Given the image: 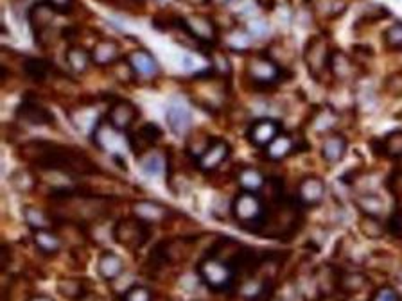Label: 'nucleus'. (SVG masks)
I'll return each mask as SVG.
<instances>
[{
	"label": "nucleus",
	"mask_w": 402,
	"mask_h": 301,
	"mask_svg": "<svg viewBox=\"0 0 402 301\" xmlns=\"http://www.w3.org/2000/svg\"><path fill=\"white\" fill-rule=\"evenodd\" d=\"M29 150V160L36 161L41 167L63 172H96V167L87 156L70 147L56 144H31L25 147Z\"/></svg>",
	"instance_id": "nucleus-1"
},
{
	"label": "nucleus",
	"mask_w": 402,
	"mask_h": 301,
	"mask_svg": "<svg viewBox=\"0 0 402 301\" xmlns=\"http://www.w3.org/2000/svg\"><path fill=\"white\" fill-rule=\"evenodd\" d=\"M235 269L218 256H209L200 264V276L212 291H224L233 282Z\"/></svg>",
	"instance_id": "nucleus-2"
},
{
	"label": "nucleus",
	"mask_w": 402,
	"mask_h": 301,
	"mask_svg": "<svg viewBox=\"0 0 402 301\" xmlns=\"http://www.w3.org/2000/svg\"><path fill=\"white\" fill-rule=\"evenodd\" d=\"M232 214L239 223L259 224L264 223L266 208L261 197L255 196V192L244 190L233 199Z\"/></svg>",
	"instance_id": "nucleus-3"
},
{
	"label": "nucleus",
	"mask_w": 402,
	"mask_h": 301,
	"mask_svg": "<svg viewBox=\"0 0 402 301\" xmlns=\"http://www.w3.org/2000/svg\"><path fill=\"white\" fill-rule=\"evenodd\" d=\"M330 56H332V50H330L327 38L313 36L311 40L307 41L306 52H304V60H306L309 72H311L315 78H321L325 72H330L329 70Z\"/></svg>",
	"instance_id": "nucleus-4"
},
{
	"label": "nucleus",
	"mask_w": 402,
	"mask_h": 301,
	"mask_svg": "<svg viewBox=\"0 0 402 301\" xmlns=\"http://www.w3.org/2000/svg\"><path fill=\"white\" fill-rule=\"evenodd\" d=\"M114 237L120 246L137 249L147 241L149 230H147V224L142 223L140 219H124L115 226Z\"/></svg>",
	"instance_id": "nucleus-5"
},
{
	"label": "nucleus",
	"mask_w": 402,
	"mask_h": 301,
	"mask_svg": "<svg viewBox=\"0 0 402 301\" xmlns=\"http://www.w3.org/2000/svg\"><path fill=\"white\" fill-rule=\"evenodd\" d=\"M183 29L187 31L189 36L203 41V43L214 41L215 34H218L214 22L203 16V14H189L187 19L183 20Z\"/></svg>",
	"instance_id": "nucleus-6"
},
{
	"label": "nucleus",
	"mask_w": 402,
	"mask_h": 301,
	"mask_svg": "<svg viewBox=\"0 0 402 301\" xmlns=\"http://www.w3.org/2000/svg\"><path fill=\"white\" fill-rule=\"evenodd\" d=\"M280 135V122L273 119H261L251 124L248 138L255 147H268Z\"/></svg>",
	"instance_id": "nucleus-7"
},
{
	"label": "nucleus",
	"mask_w": 402,
	"mask_h": 301,
	"mask_svg": "<svg viewBox=\"0 0 402 301\" xmlns=\"http://www.w3.org/2000/svg\"><path fill=\"white\" fill-rule=\"evenodd\" d=\"M246 74L250 76V79H253L255 82H261V85H270V82L277 81L280 78V69L279 65L275 63L270 58H253V60L248 63Z\"/></svg>",
	"instance_id": "nucleus-8"
},
{
	"label": "nucleus",
	"mask_w": 402,
	"mask_h": 301,
	"mask_svg": "<svg viewBox=\"0 0 402 301\" xmlns=\"http://www.w3.org/2000/svg\"><path fill=\"white\" fill-rule=\"evenodd\" d=\"M138 110L137 106L129 100H117L108 111V122L119 131H126L133 122L137 120Z\"/></svg>",
	"instance_id": "nucleus-9"
},
{
	"label": "nucleus",
	"mask_w": 402,
	"mask_h": 301,
	"mask_svg": "<svg viewBox=\"0 0 402 301\" xmlns=\"http://www.w3.org/2000/svg\"><path fill=\"white\" fill-rule=\"evenodd\" d=\"M162 129L153 122H147L146 126H142L137 133H133L131 137L128 138V144L131 147V150L135 155H140V153H146L149 147H153L156 142L160 140Z\"/></svg>",
	"instance_id": "nucleus-10"
},
{
	"label": "nucleus",
	"mask_w": 402,
	"mask_h": 301,
	"mask_svg": "<svg viewBox=\"0 0 402 301\" xmlns=\"http://www.w3.org/2000/svg\"><path fill=\"white\" fill-rule=\"evenodd\" d=\"M119 129H115L114 126H112L110 122H99L97 124L96 131H94V135H96V144L100 147L103 150H106V153H120L123 150V146H124V140L123 137H120Z\"/></svg>",
	"instance_id": "nucleus-11"
},
{
	"label": "nucleus",
	"mask_w": 402,
	"mask_h": 301,
	"mask_svg": "<svg viewBox=\"0 0 402 301\" xmlns=\"http://www.w3.org/2000/svg\"><path fill=\"white\" fill-rule=\"evenodd\" d=\"M54 13L56 11L47 2H38L32 5L29 11V23H31L34 36L40 38L41 34H47V31L52 25V20H54Z\"/></svg>",
	"instance_id": "nucleus-12"
},
{
	"label": "nucleus",
	"mask_w": 402,
	"mask_h": 301,
	"mask_svg": "<svg viewBox=\"0 0 402 301\" xmlns=\"http://www.w3.org/2000/svg\"><path fill=\"white\" fill-rule=\"evenodd\" d=\"M230 155V146L224 140H214L211 144V147L203 153V156L198 158V167L201 170H214L218 169L226 156Z\"/></svg>",
	"instance_id": "nucleus-13"
},
{
	"label": "nucleus",
	"mask_w": 402,
	"mask_h": 301,
	"mask_svg": "<svg viewBox=\"0 0 402 301\" xmlns=\"http://www.w3.org/2000/svg\"><path fill=\"white\" fill-rule=\"evenodd\" d=\"M325 196V183L316 176H309V178L302 179L300 187H298V199L304 206H315L320 205L321 199Z\"/></svg>",
	"instance_id": "nucleus-14"
},
{
	"label": "nucleus",
	"mask_w": 402,
	"mask_h": 301,
	"mask_svg": "<svg viewBox=\"0 0 402 301\" xmlns=\"http://www.w3.org/2000/svg\"><path fill=\"white\" fill-rule=\"evenodd\" d=\"M128 63L131 65L135 74L142 76V78H153V76L158 74V63H156L155 56L144 49H137L129 52Z\"/></svg>",
	"instance_id": "nucleus-15"
},
{
	"label": "nucleus",
	"mask_w": 402,
	"mask_h": 301,
	"mask_svg": "<svg viewBox=\"0 0 402 301\" xmlns=\"http://www.w3.org/2000/svg\"><path fill=\"white\" fill-rule=\"evenodd\" d=\"M347 138L343 135H327L321 144V156L327 164L334 165L343 160V156L347 153Z\"/></svg>",
	"instance_id": "nucleus-16"
},
{
	"label": "nucleus",
	"mask_w": 402,
	"mask_h": 301,
	"mask_svg": "<svg viewBox=\"0 0 402 301\" xmlns=\"http://www.w3.org/2000/svg\"><path fill=\"white\" fill-rule=\"evenodd\" d=\"M133 214L142 223L155 224L160 223L165 215H167V212H165L164 206H160L158 203H153V201H137L133 205Z\"/></svg>",
	"instance_id": "nucleus-17"
},
{
	"label": "nucleus",
	"mask_w": 402,
	"mask_h": 301,
	"mask_svg": "<svg viewBox=\"0 0 402 301\" xmlns=\"http://www.w3.org/2000/svg\"><path fill=\"white\" fill-rule=\"evenodd\" d=\"M329 70L336 79H339V81H347V79H350L352 76H354V72H356V63H354L345 52H341V50H332Z\"/></svg>",
	"instance_id": "nucleus-18"
},
{
	"label": "nucleus",
	"mask_w": 402,
	"mask_h": 301,
	"mask_svg": "<svg viewBox=\"0 0 402 301\" xmlns=\"http://www.w3.org/2000/svg\"><path fill=\"white\" fill-rule=\"evenodd\" d=\"M165 117H167V122H169L173 133H176L178 137H183L191 129V111L183 104H171Z\"/></svg>",
	"instance_id": "nucleus-19"
},
{
	"label": "nucleus",
	"mask_w": 402,
	"mask_h": 301,
	"mask_svg": "<svg viewBox=\"0 0 402 301\" xmlns=\"http://www.w3.org/2000/svg\"><path fill=\"white\" fill-rule=\"evenodd\" d=\"M19 119L23 122L32 124V126H43V124L52 122V115L49 113L47 108L43 106H38L34 102H25L19 108Z\"/></svg>",
	"instance_id": "nucleus-20"
},
{
	"label": "nucleus",
	"mask_w": 402,
	"mask_h": 301,
	"mask_svg": "<svg viewBox=\"0 0 402 301\" xmlns=\"http://www.w3.org/2000/svg\"><path fill=\"white\" fill-rule=\"evenodd\" d=\"M117 58H119V45L114 40H100L92 50V60L99 67L114 65Z\"/></svg>",
	"instance_id": "nucleus-21"
},
{
	"label": "nucleus",
	"mask_w": 402,
	"mask_h": 301,
	"mask_svg": "<svg viewBox=\"0 0 402 301\" xmlns=\"http://www.w3.org/2000/svg\"><path fill=\"white\" fill-rule=\"evenodd\" d=\"M366 285H368V278H366V274L359 273V271H347L341 276H338V289L348 296L359 294L361 291H365Z\"/></svg>",
	"instance_id": "nucleus-22"
},
{
	"label": "nucleus",
	"mask_w": 402,
	"mask_h": 301,
	"mask_svg": "<svg viewBox=\"0 0 402 301\" xmlns=\"http://www.w3.org/2000/svg\"><path fill=\"white\" fill-rule=\"evenodd\" d=\"M97 269H99V274L103 278L112 282V280L119 278L120 274H123L124 264L123 260H120V256H117L115 253H110V251H106V253L100 255Z\"/></svg>",
	"instance_id": "nucleus-23"
},
{
	"label": "nucleus",
	"mask_w": 402,
	"mask_h": 301,
	"mask_svg": "<svg viewBox=\"0 0 402 301\" xmlns=\"http://www.w3.org/2000/svg\"><path fill=\"white\" fill-rule=\"evenodd\" d=\"M32 241H34L38 249H40L41 253H45V255H54V253H58L61 247L60 237H58L56 233L50 232V230H34V233H32Z\"/></svg>",
	"instance_id": "nucleus-24"
},
{
	"label": "nucleus",
	"mask_w": 402,
	"mask_h": 301,
	"mask_svg": "<svg viewBox=\"0 0 402 301\" xmlns=\"http://www.w3.org/2000/svg\"><path fill=\"white\" fill-rule=\"evenodd\" d=\"M67 63L72 69V72L76 74H83L87 72L90 63H94L92 60V52H88L87 49H83V47H70L67 50Z\"/></svg>",
	"instance_id": "nucleus-25"
},
{
	"label": "nucleus",
	"mask_w": 402,
	"mask_h": 301,
	"mask_svg": "<svg viewBox=\"0 0 402 301\" xmlns=\"http://www.w3.org/2000/svg\"><path fill=\"white\" fill-rule=\"evenodd\" d=\"M379 150L381 155L388 156L392 160L402 158V129L390 133L383 140H379Z\"/></svg>",
	"instance_id": "nucleus-26"
},
{
	"label": "nucleus",
	"mask_w": 402,
	"mask_h": 301,
	"mask_svg": "<svg viewBox=\"0 0 402 301\" xmlns=\"http://www.w3.org/2000/svg\"><path fill=\"white\" fill-rule=\"evenodd\" d=\"M23 70H25V74H28V78L31 79V81H36V82H41V81H47L50 76V63L45 60H40V58H29L28 61H25V65H23Z\"/></svg>",
	"instance_id": "nucleus-27"
},
{
	"label": "nucleus",
	"mask_w": 402,
	"mask_h": 301,
	"mask_svg": "<svg viewBox=\"0 0 402 301\" xmlns=\"http://www.w3.org/2000/svg\"><path fill=\"white\" fill-rule=\"evenodd\" d=\"M237 181L242 187V190H246V192L261 190V188L266 185V178L262 176L261 170L251 169V167H246V169H242L241 172H239Z\"/></svg>",
	"instance_id": "nucleus-28"
},
{
	"label": "nucleus",
	"mask_w": 402,
	"mask_h": 301,
	"mask_svg": "<svg viewBox=\"0 0 402 301\" xmlns=\"http://www.w3.org/2000/svg\"><path fill=\"white\" fill-rule=\"evenodd\" d=\"M356 205L363 212V215L379 217L384 212V201L377 194H361L359 197H356Z\"/></svg>",
	"instance_id": "nucleus-29"
},
{
	"label": "nucleus",
	"mask_w": 402,
	"mask_h": 301,
	"mask_svg": "<svg viewBox=\"0 0 402 301\" xmlns=\"http://www.w3.org/2000/svg\"><path fill=\"white\" fill-rule=\"evenodd\" d=\"M291 150H293L291 137L280 133L279 137L275 138L270 146L266 147V156H268L270 160H282V158H286Z\"/></svg>",
	"instance_id": "nucleus-30"
},
{
	"label": "nucleus",
	"mask_w": 402,
	"mask_h": 301,
	"mask_svg": "<svg viewBox=\"0 0 402 301\" xmlns=\"http://www.w3.org/2000/svg\"><path fill=\"white\" fill-rule=\"evenodd\" d=\"M359 228L363 235L368 238H381L386 235V224L381 223L379 217H372V215H363Z\"/></svg>",
	"instance_id": "nucleus-31"
},
{
	"label": "nucleus",
	"mask_w": 402,
	"mask_h": 301,
	"mask_svg": "<svg viewBox=\"0 0 402 301\" xmlns=\"http://www.w3.org/2000/svg\"><path fill=\"white\" fill-rule=\"evenodd\" d=\"M23 214H25V221H28V224L31 226L32 230H49L50 228L49 217H47V215L40 210V208H36V206H28Z\"/></svg>",
	"instance_id": "nucleus-32"
},
{
	"label": "nucleus",
	"mask_w": 402,
	"mask_h": 301,
	"mask_svg": "<svg viewBox=\"0 0 402 301\" xmlns=\"http://www.w3.org/2000/svg\"><path fill=\"white\" fill-rule=\"evenodd\" d=\"M384 45L392 50H402V22H395L384 31Z\"/></svg>",
	"instance_id": "nucleus-33"
},
{
	"label": "nucleus",
	"mask_w": 402,
	"mask_h": 301,
	"mask_svg": "<svg viewBox=\"0 0 402 301\" xmlns=\"http://www.w3.org/2000/svg\"><path fill=\"white\" fill-rule=\"evenodd\" d=\"M58 291H60L65 298H72V300H76V298H81L83 294H85V285H83L79 280H61V282L58 283Z\"/></svg>",
	"instance_id": "nucleus-34"
},
{
	"label": "nucleus",
	"mask_w": 402,
	"mask_h": 301,
	"mask_svg": "<svg viewBox=\"0 0 402 301\" xmlns=\"http://www.w3.org/2000/svg\"><path fill=\"white\" fill-rule=\"evenodd\" d=\"M251 45V36L246 29H241V31L230 32L229 36V47L232 50H244Z\"/></svg>",
	"instance_id": "nucleus-35"
},
{
	"label": "nucleus",
	"mask_w": 402,
	"mask_h": 301,
	"mask_svg": "<svg viewBox=\"0 0 402 301\" xmlns=\"http://www.w3.org/2000/svg\"><path fill=\"white\" fill-rule=\"evenodd\" d=\"M336 122H338V115L330 110H324L316 115L315 128H316V131L325 133V131H329V129H332L334 126H336Z\"/></svg>",
	"instance_id": "nucleus-36"
},
{
	"label": "nucleus",
	"mask_w": 402,
	"mask_h": 301,
	"mask_svg": "<svg viewBox=\"0 0 402 301\" xmlns=\"http://www.w3.org/2000/svg\"><path fill=\"white\" fill-rule=\"evenodd\" d=\"M214 142V138H209L205 137V135H198V137H191V140H189V153L191 155H194L196 158H200V156H203V153H205L209 147H211V144Z\"/></svg>",
	"instance_id": "nucleus-37"
},
{
	"label": "nucleus",
	"mask_w": 402,
	"mask_h": 301,
	"mask_svg": "<svg viewBox=\"0 0 402 301\" xmlns=\"http://www.w3.org/2000/svg\"><path fill=\"white\" fill-rule=\"evenodd\" d=\"M162 169H164V160H162L160 155H147L142 160V170L149 174V176H158Z\"/></svg>",
	"instance_id": "nucleus-38"
},
{
	"label": "nucleus",
	"mask_w": 402,
	"mask_h": 301,
	"mask_svg": "<svg viewBox=\"0 0 402 301\" xmlns=\"http://www.w3.org/2000/svg\"><path fill=\"white\" fill-rule=\"evenodd\" d=\"M370 301H402V296L399 291L392 285H383L372 294Z\"/></svg>",
	"instance_id": "nucleus-39"
},
{
	"label": "nucleus",
	"mask_w": 402,
	"mask_h": 301,
	"mask_svg": "<svg viewBox=\"0 0 402 301\" xmlns=\"http://www.w3.org/2000/svg\"><path fill=\"white\" fill-rule=\"evenodd\" d=\"M386 187L392 192L393 197L402 199V169L393 170V172L390 174L388 179H386Z\"/></svg>",
	"instance_id": "nucleus-40"
},
{
	"label": "nucleus",
	"mask_w": 402,
	"mask_h": 301,
	"mask_svg": "<svg viewBox=\"0 0 402 301\" xmlns=\"http://www.w3.org/2000/svg\"><path fill=\"white\" fill-rule=\"evenodd\" d=\"M246 31L251 38H264L270 32V25L266 20H250L246 23Z\"/></svg>",
	"instance_id": "nucleus-41"
},
{
	"label": "nucleus",
	"mask_w": 402,
	"mask_h": 301,
	"mask_svg": "<svg viewBox=\"0 0 402 301\" xmlns=\"http://www.w3.org/2000/svg\"><path fill=\"white\" fill-rule=\"evenodd\" d=\"M384 88L388 91L390 96L393 97H402V72L392 74L386 82H384Z\"/></svg>",
	"instance_id": "nucleus-42"
},
{
	"label": "nucleus",
	"mask_w": 402,
	"mask_h": 301,
	"mask_svg": "<svg viewBox=\"0 0 402 301\" xmlns=\"http://www.w3.org/2000/svg\"><path fill=\"white\" fill-rule=\"evenodd\" d=\"M151 300H153V296H151L149 289L137 285V287L129 289V291L124 294L123 301H151Z\"/></svg>",
	"instance_id": "nucleus-43"
},
{
	"label": "nucleus",
	"mask_w": 402,
	"mask_h": 301,
	"mask_svg": "<svg viewBox=\"0 0 402 301\" xmlns=\"http://www.w3.org/2000/svg\"><path fill=\"white\" fill-rule=\"evenodd\" d=\"M133 76H137V74H135V70L131 69V65L128 63V60H126V63L115 65V78L119 79V81L128 82V81H131Z\"/></svg>",
	"instance_id": "nucleus-44"
},
{
	"label": "nucleus",
	"mask_w": 402,
	"mask_h": 301,
	"mask_svg": "<svg viewBox=\"0 0 402 301\" xmlns=\"http://www.w3.org/2000/svg\"><path fill=\"white\" fill-rule=\"evenodd\" d=\"M47 4L56 11V13H69L72 10L74 0H47Z\"/></svg>",
	"instance_id": "nucleus-45"
},
{
	"label": "nucleus",
	"mask_w": 402,
	"mask_h": 301,
	"mask_svg": "<svg viewBox=\"0 0 402 301\" xmlns=\"http://www.w3.org/2000/svg\"><path fill=\"white\" fill-rule=\"evenodd\" d=\"M28 301H54L52 298L43 296V294H36V296H31Z\"/></svg>",
	"instance_id": "nucleus-46"
},
{
	"label": "nucleus",
	"mask_w": 402,
	"mask_h": 301,
	"mask_svg": "<svg viewBox=\"0 0 402 301\" xmlns=\"http://www.w3.org/2000/svg\"><path fill=\"white\" fill-rule=\"evenodd\" d=\"M187 2H191V0H187ZM207 0H198V4H205Z\"/></svg>",
	"instance_id": "nucleus-47"
}]
</instances>
